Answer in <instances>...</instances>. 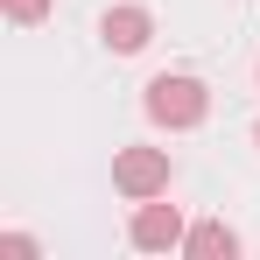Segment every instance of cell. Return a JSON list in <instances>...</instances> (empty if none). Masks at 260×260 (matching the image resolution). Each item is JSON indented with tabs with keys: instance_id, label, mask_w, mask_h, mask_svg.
Instances as JSON below:
<instances>
[{
	"instance_id": "cell-2",
	"label": "cell",
	"mask_w": 260,
	"mask_h": 260,
	"mask_svg": "<svg viewBox=\"0 0 260 260\" xmlns=\"http://www.w3.org/2000/svg\"><path fill=\"white\" fill-rule=\"evenodd\" d=\"M113 183H120V197H162L169 190V148H120L113 155Z\"/></svg>"
},
{
	"instance_id": "cell-3",
	"label": "cell",
	"mask_w": 260,
	"mask_h": 260,
	"mask_svg": "<svg viewBox=\"0 0 260 260\" xmlns=\"http://www.w3.org/2000/svg\"><path fill=\"white\" fill-rule=\"evenodd\" d=\"M127 239L141 246V253H169V246H183V211H176V204H155V197H141Z\"/></svg>"
},
{
	"instance_id": "cell-7",
	"label": "cell",
	"mask_w": 260,
	"mask_h": 260,
	"mask_svg": "<svg viewBox=\"0 0 260 260\" xmlns=\"http://www.w3.org/2000/svg\"><path fill=\"white\" fill-rule=\"evenodd\" d=\"M253 141H260V127H253Z\"/></svg>"
},
{
	"instance_id": "cell-1",
	"label": "cell",
	"mask_w": 260,
	"mask_h": 260,
	"mask_svg": "<svg viewBox=\"0 0 260 260\" xmlns=\"http://www.w3.org/2000/svg\"><path fill=\"white\" fill-rule=\"evenodd\" d=\"M141 106H148V120H155V127H197V120L211 113V91L197 85V78H183V71H162V78L148 85Z\"/></svg>"
},
{
	"instance_id": "cell-4",
	"label": "cell",
	"mask_w": 260,
	"mask_h": 260,
	"mask_svg": "<svg viewBox=\"0 0 260 260\" xmlns=\"http://www.w3.org/2000/svg\"><path fill=\"white\" fill-rule=\"evenodd\" d=\"M99 36H106L113 56H134V49H148V36H155V14H148V7H106Z\"/></svg>"
},
{
	"instance_id": "cell-5",
	"label": "cell",
	"mask_w": 260,
	"mask_h": 260,
	"mask_svg": "<svg viewBox=\"0 0 260 260\" xmlns=\"http://www.w3.org/2000/svg\"><path fill=\"white\" fill-rule=\"evenodd\" d=\"M183 253H190V260H232V253H239V232L218 225V218H204V225L183 232Z\"/></svg>"
},
{
	"instance_id": "cell-6",
	"label": "cell",
	"mask_w": 260,
	"mask_h": 260,
	"mask_svg": "<svg viewBox=\"0 0 260 260\" xmlns=\"http://www.w3.org/2000/svg\"><path fill=\"white\" fill-rule=\"evenodd\" d=\"M43 14H49V0H7V21H21V28L43 21Z\"/></svg>"
}]
</instances>
